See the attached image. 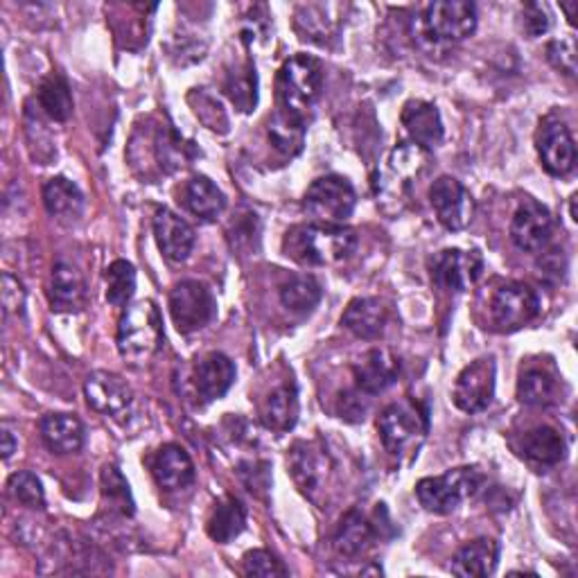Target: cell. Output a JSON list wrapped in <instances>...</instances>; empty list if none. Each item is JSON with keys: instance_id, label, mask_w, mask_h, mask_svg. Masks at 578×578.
Masks as SVG:
<instances>
[{"instance_id": "22", "label": "cell", "mask_w": 578, "mask_h": 578, "mask_svg": "<svg viewBox=\"0 0 578 578\" xmlns=\"http://www.w3.org/2000/svg\"><path fill=\"white\" fill-rule=\"evenodd\" d=\"M236 382V365L225 352L206 355L195 369V387L203 402H215L227 396Z\"/></svg>"}, {"instance_id": "2", "label": "cell", "mask_w": 578, "mask_h": 578, "mask_svg": "<svg viewBox=\"0 0 578 578\" xmlns=\"http://www.w3.org/2000/svg\"><path fill=\"white\" fill-rule=\"evenodd\" d=\"M323 84V66L312 54H295L278 70L276 91L278 109L306 118L319 100Z\"/></svg>"}, {"instance_id": "13", "label": "cell", "mask_w": 578, "mask_h": 578, "mask_svg": "<svg viewBox=\"0 0 578 578\" xmlns=\"http://www.w3.org/2000/svg\"><path fill=\"white\" fill-rule=\"evenodd\" d=\"M495 396V359L479 357L459 373L452 391L457 409L466 413H481L490 407Z\"/></svg>"}, {"instance_id": "34", "label": "cell", "mask_w": 578, "mask_h": 578, "mask_svg": "<svg viewBox=\"0 0 578 578\" xmlns=\"http://www.w3.org/2000/svg\"><path fill=\"white\" fill-rule=\"evenodd\" d=\"M558 396V378L542 367L522 369L518 380V400L529 407H549Z\"/></svg>"}, {"instance_id": "47", "label": "cell", "mask_w": 578, "mask_h": 578, "mask_svg": "<svg viewBox=\"0 0 578 578\" xmlns=\"http://www.w3.org/2000/svg\"><path fill=\"white\" fill-rule=\"evenodd\" d=\"M14 450H17L14 434L8 427H3V459H10L14 455Z\"/></svg>"}, {"instance_id": "26", "label": "cell", "mask_w": 578, "mask_h": 578, "mask_svg": "<svg viewBox=\"0 0 578 578\" xmlns=\"http://www.w3.org/2000/svg\"><path fill=\"white\" fill-rule=\"evenodd\" d=\"M43 206L61 225H72L84 215V195L78 183L54 177L43 186Z\"/></svg>"}, {"instance_id": "48", "label": "cell", "mask_w": 578, "mask_h": 578, "mask_svg": "<svg viewBox=\"0 0 578 578\" xmlns=\"http://www.w3.org/2000/svg\"><path fill=\"white\" fill-rule=\"evenodd\" d=\"M578 8V3H571V6H560V10L562 12H567V17H569V23H574V10Z\"/></svg>"}, {"instance_id": "8", "label": "cell", "mask_w": 578, "mask_h": 578, "mask_svg": "<svg viewBox=\"0 0 578 578\" xmlns=\"http://www.w3.org/2000/svg\"><path fill=\"white\" fill-rule=\"evenodd\" d=\"M357 206L355 188L348 179L328 175L308 188L303 208L317 225H343Z\"/></svg>"}, {"instance_id": "5", "label": "cell", "mask_w": 578, "mask_h": 578, "mask_svg": "<svg viewBox=\"0 0 578 578\" xmlns=\"http://www.w3.org/2000/svg\"><path fill=\"white\" fill-rule=\"evenodd\" d=\"M429 152L420 144L407 140L391 150L385 172L378 181V201L387 212H400L402 201L409 197L411 183L427 170Z\"/></svg>"}, {"instance_id": "45", "label": "cell", "mask_w": 578, "mask_h": 578, "mask_svg": "<svg viewBox=\"0 0 578 578\" xmlns=\"http://www.w3.org/2000/svg\"><path fill=\"white\" fill-rule=\"evenodd\" d=\"M3 303L8 312H21L26 306V289L19 278L12 273L3 276Z\"/></svg>"}, {"instance_id": "10", "label": "cell", "mask_w": 578, "mask_h": 578, "mask_svg": "<svg viewBox=\"0 0 578 578\" xmlns=\"http://www.w3.org/2000/svg\"><path fill=\"white\" fill-rule=\"evenodd\" d=\"M217 306L210 289L199 280H181L170 292V317L179 332L192 335L215 319Z\"/></svg>"}, {"instance_id": "16", "label": "cell", "mask_w": 578, "mask_h": 578, "mask_svg": "<svg viewBox=\"0 0 578 578\" xmlns=\"http://www.w3.org/2000/svg\"><path fill=\"white\" fill-rule=\"evenodd\" d=\"M551 231H554L551 212L534 199H527L516 210L511 220V240L520 251L527 253L542 251L551 238Z\"/></svg>"}, {"instance_id": "37", "label": "cell", "mask_w": 578, "mask_h": 578, "mask_svg": "<svg viewBox=\"0 0 578 578\" xmlns=\"http://www.w3.org/2000/svg\"><path fill=\"white\" fill-rule=\"evenodd\" d=\"M39 107L54 122H66L72 116V93L61 76H50L39 87Z\"/></svg>"}, {"instance_id": "4", "label": "cell", "mask_w": 578, "mask_h": 578, "mask_svg": "<svg viewBox=\"0 0 578 578\" xmlns=\"http://www.w3.org/2000/svg\"><path fill=\"white\" fill-rule=\"evenodd\" d=\"M163 348V323L155 301L129 306L118 326V350L129 361H148Z\"/></svg>"}, {"instance_id": "27", "label": "cell", "mask_w": 578, "mask_h": 578, "mask_svg": "<svg viewBox=\"0 0 578 578\" xmlns=\"http://www.w3.org/2000/svg\"><path fill=\"white\" fill-rule=\"evenodd\" d=\"M389 310L380 299H352L341 317V326L359 339H378L385 332Z\"/></svg>"}, {"instance_id": "21", "label": "cell", "mask_w": 578, "mask_h": 578, "mask_svg": "<svg viewBox=\"0 0 578 578\" xmlns=\"http://www.w3.org/2000/svg\"><path fill=\"white\" fill-rule=\"evenodd\" d=\"M48 299L54 312H78L87 303V282L78 267L57 262L48 282Z\"/></svg>"}, {"instance_id": "41", "label": "cell", "mask_w": 578, "mask_h": 578, "mask_svg": "<svg viewBox=\"0 0 578 578\" xmlns=\"http://www.w3.org/2000/svg\"><path fill=\"white\" fill-rule=\"evenodd\" d=\"M102 488H104V495H109V499L120 504V509L124 514H133V501H131V495H129V484L124 481L122 472L116 466H107L102 470Z\"/></svg>"}, {"instance_id": "7", "label": "cell", "mask_w": 578, "mask_h": 578, "mask_svg": "<svg viewBox=\"0 0 578 578\" xmlns=\"http://www.w3.org/2000/svg\"><path fill=\"white\" fill-rule=\"evenodd\" d=\"M477 30V8L468 0H441L427 6L420 19L422 37L434 46H448L468 39Z\"/></svg>"}, {"instance_id": "40", "label": "cell", "mask_w": 578, "mask_h": 578, "mask_svg": "<svg viewBox=\"0 0 578 578\" xmlns=\"http://www.w3.org/2000/svg\"><path fill=\"white\" fill-rule=\"evenodd\" d=\"M242 569L247 576H260V578H276L287 576L285 565L267 549H253L247 551L242 558Z\"/></svg>"}, {"instance_id": "46", "label": "cell", "mask_w": 578, "mask_h": 578, "mask_svg": "<svg viewBox=\"0 0 578 578\" xmlns=\"http://www.w3.org/2000/svg\"><path fill=\"white\" fill-rule=\"evenodd\" d=\"M562 253V251H560ZM558 253V249H554V251H549V253H545L540 260H538V267H540V273H545V276H556V278H560L562 273H565V258Z\"/></svg>"}, {"instance_id": "44", "label": "cell", "mask_w": 578, "mask_h": 578, "mask_svg": "<svg viewBox=\"0 0 578 578\" xmlns=\"http://www.w3.org/2000/svg\"><path fill=\"white\" fill-rule=\"evenodd\" d=\"M367 396V393H365ZM337 413L339 418L343 420H350V422H357V420H365V413H367V402L361 400V391H346L341 398H339V407H337Z\"/></svg>"}, {"instance_id": "9", "label": "cell", "mask_w": 578, "mask_h": 578, "mask_svg": "<svg viewBox=\"0 0 578 578\" xmlns=\"http://www.w3.org/2000/svg\"><path fill=\"white\" fill-rule=\"evenodd\" d=\"M490 319L501 332H514L540 315V299L525 282H506L490 297Z\"/></svg>"}, {"instance_id": "23", "label": "cell", "mask_w": 578, "mask_h": 578, "mask_svg": "<svg viewBox=\"0 0 578 578\" xmlns=\"http://www.w3.org/2000/svg\"><path fill=\"white\" fill-rule=\"evenodd\" d=\"M41 439L54 455L80 452L84 446V425L72 413H48L39 422Z\"/></svg>"}, {"instance_id": "30", "label": "cell", "mask_w": 578, "mask_h": 578, "mask_svg": "<svg viewBox=\"0 0 578 578\" xmlns=\"http://www.w3.org/2000/svg\"><path fill=\"white\" fill-rule=\"evenodd\" d=\"M181 201L195 217H199V220H203V222L217 220V217H220L227 208L225 192L217 188L208 177H192L181 190Z\"/></svg>"}, {"instance_id": "36", "label": "cell", "mask_w": 578, "mask_h": 578, "mask_svg": "<svg viewBox=\"0 0 578 578\" xmlns=\"http://www.w3.org/2000/svg\"><path fill=\"white\" fill-rule=\"evenodd\" d=\"M225 91L242 113H251L256 109L258 78H256V66L249 59L242 66H236L233 70L227 72Z\"/></svg>"}, {"instance_id": "24", "label": "cell", "mask_w": 578, "mask_h": 578, "mask_svg": "<svg viewBox=\"0 0 578 578\" xmlns=\"http://www.w3.org/2000/svg\"><path fill=\"white\" fill-rule=\"evenodd\" d=\"M152 475L163 490H183L195 481V464L181 446L168 444L155 455Z\"/></svg>"}, {"instance_id": "29", "label": "cell", "mask_w": 578, "mask_h": 578, "mask_svg": "<svg viewBox=\"0 0 578 578\" xmlns=\"http://www.w3.org/2000/svg\"><path fill=\"white\" fill-rule=\"evenodd\" d=\"M499 560V545L492 538H477L464 545L452 558V574L464 578H486L495 571Z\"/></svg>"}, {"instance_id": "49", "label": "cell", "mask_w": 578, "mask_h": 578, "mask_svg": "<svg viewBox=\"0 0 578 578\" xmlns=\"http://www.w3.org/2000/svg\"><path fill=\"white\" fill-rule=\"evenodd\" d=\"M569 212H571V220L576 222L578 217H576V197H571V203H569Z\"/></svg>"}, {"instance_id": "12", "label": "cell", "mask_w": 578, "mask_h": 578, "mask_svg": "<svg viewBox=\"0 0 578 578\" xmlns=\"http://www.w3.org/2000/svg\"><path fill=\"white\" fill-rule=\"evenodd\" d=\"M429 203L439 222L448 231H464L475 215V201L461 181L455 177H439L429 188Z\"/></svg>"}, {"instance_id": "28", "label": "cell", "mask_w": 578, "mask_h": 578, "mask_svg": "<svg viewBox=\"0 0 578 578\" xmlns=\"http://www.w3.org/2000/svg\"><path fill=\"white\" fill-rule=\"evenodd\" d=\"M245 529H247V509L238 497L227 495L220 501H215L212 511L208 516V522H206V531H208L210 540L220 542V545H229Z\"/></svg>"}, {"instance_id": "11", "label": "cell", "mask_w": 578, "mask_h": 578, "mask_svg": "<svg viewBox=\"0 0 578 578\" xmlns=\"http://www.w3.org/2000/svg\"><path fill=\"white\" fill-rule=\"evenodd\" d=\"M287 466H289V475H292L299 490L306 497H310L312 501H319V495L330 484L332 468H335L330 455L317 444L301 441L289 450Z\"/></svg>"}, {"instance_id": "20", "label": "cell", "mask_w": 578, "mask_h": 578, "mask_svg": "<svg viewBox=\"0 0 578 578\" xmlns=\"http://www.w3.org/2000/svg\"><path fill=\"white\" fill-rule=\"evenodd\" d=\"M155 236L161 253L170 262H186L195 249V229L177 212L161 208L155 217Z\"/></svg>"}, {"instance_id": "42", "label": "cell", "mask_w": 578, "mask_h": 578, "mask_svg": "<svg viewBox=\"0 0 578 578\" xmlns=\"http://www.w3.org/2000/svg\"><path fill=\"white\" fill-rule=\"evenodd\" d=\"M547 57L554 63V68L565 72L567 78L576 76V39L574 37L551 41L547 46Z\"/></svg>"}, {"instance_id": "31", "label": "cell", "mask_w": 578, "mask_h": 578, "mask_svg": "<svg viewBox=\"0 0 578 578\" xmlns=\"http://www.w3.org/2000/svg\"><path fill=\"white\" fill-rule=\"evenodd\" d=\"M373 540H376L373 522L357 509L348 511L335 531V549L346 558L365 554L373 545Z\"/></svg>"}, {"instance_id": "6", "label": "cell", "mask_w": 578, "mask_h": 578, "mask_svg": "<svg viewBox=\"0 0 578 578\" xmlns=\"http://www.w3.org/2000/svg\"><path fill=\"white\" fill-rule=\"evenodd\" d=\"M427 427H429L427 409L416 400L393 402L378 418L382 446L393 457L416 452L425 441Z\"/></svg>"}, {"instance_id": "25", "label": "cell", "mask_w": 578, "mask_h": 578, "mask_svg": "<svg viewBox=\"0 0 578 578\" xmlns=\"http://www.w3.org/2000/svg\"><path fill=\"white\" fill-rule=\"evenodd\" d=\"M520 455L538 468H551L567 457V444L558 429L540 425L522 434Z\"/></svg>"}, {"instance_id": "15", "label": "cell", "mask_w": 578, "mask_h": 578, "mask_svg": "<svg viewBox=\"0 0 578 578\" xmlns=\"http://www.w3.org/2000/svg\"><path fill=\"white\" fill-rule=\"evenodd\" d=\"M484 271L479 251L446 249L431 258V280L448 292H466Z\"/></svg>"}, {"instance_id": "14", "label": "cell", "mask_w": 578, "mask_h": 578, "mask_svg": "<svg viewBox=\"0 0 578 578\" xmlns=\"http://www.w3.org/2000/svg\"><path fill=\"white\" fill-rule=\"evenodd\" d=\"M538 157L547 175L551 177H567L574 170L576 163V144L567 129V124L556 118L547 116L540 122V131L536 138Z\"/></svg>"}, {"instance_id": "1", "label": "cell", "mask_w": 578, "mask_h": 578, "mask_svg": "<svg viewBox=\"0 0 578 578\" xmlns=\"http://www.w3.org/2000/svg\"><path fill=\"white\" fill-rule=\"evenodd\" d=\"M357 236L343 225H301L289 229L282 240L287 258L303 267H332L352 256Z\"/></svg>"}, {"instance_id": "39", "label": "cell", "mask_w": 578, "mask_h": 578, "mask_svg": "<svg viewBox=\"0 0 578 578\" xmlns=\"http://www.w3.org/2000/svg\"><path fill=\"white\" fill-rule=\"evenodd\" d=\"M10 495L21 501L28 509H43L46 506V495H43V486L39 481L37 475L32 472H17L10 477Z\"/></svg>"}, {"instance_id": "33", "label": "cell", "mask_w": 578, "mask_h": 578, "mask_svg": "<svg viewBox=\"0 0 578 578\" xmlns=\"http://www.w3.org/2000/svg\"><path fill=\"white\" fill-rule=\"evenodd\" d=\"M269 140L278 152L287 157H297L303 150L306 118L278 109L269 120Z\"/></svg>"}, {"instance_id": "38", "label": "cell", "mask_w": 578, "mask_h": 578, "mask_svg": "<svg viewBox=\"0 0 578 578\" xmlns=\"http://www.w3.org/2000/svg\"><path fill=\"white\" fill-rule=\"evenodd\" d=\"M136 292V269L127 260H116L107 269V301L113 308L129 306Z\"/></svg>"}, {"instance_id": "17", "label": "cell", "mask_w": 578, "mask_h": 578, "mask_svg": "<svg viewBox=\"0 0 578 578\" xmlns=\"http://www.w3.org/2000/svg\"><path fill=\"white\" fill-rule=\"evenodd\" d=\"M84 396L91 409L102 416H120L133 402L131 387L116 373L96 371L84 382Z\"/></svg>"}, {"instance_id": "3", "label": "cell", "mask_w": 578, "mask_h": 578, "mask_svg": "<svg viewBox=\"0 0 578 578\" xmlns=\"http://www.w3.org/2000/svg\"><path fill=\"white\" fill-rule=\"evenodd\" d=\"M484 486V475L475 466H461L439 477H425L416 484V497L429 514L448 516L472 499Z\"/></svg>"}, {"instance_id": "19", "label": "cell", "mask_w": 578, "mask_h": 578, "mask_svg": "<svg viewBox=\"0 0 578 578\" xmlns=\"http://www.w3.org/2000/svg\"><path fill=\"white\" fill-rule=\"evenodd\" d=\"M400 373V361L385 348H373L352 367L357 389L367 396L387 391Z\"/></svg>"}, {"instance_id": "35", "label": "cell", "mask_w": 578, "mask_h": 578, "mask_svg": "<svg viewBox=\"0 0 578 578\" xmlns=\"http://www.w3.org/2000/svg\"><path fill=\"white\" fill-rule=\"evenodd\" d=\"M323 297V287L315 276H295L280 287V303L297 315H310Z\"/></svg>"}, {"instance_id": "18", "label": "cell", "mask_w": 578, "mask_h": 578, "mask_svg": "<svg viewBox=\"0 0 578 578\" xmlns=\"http://www.w3.org/2000/svg\"><path fill=\"white\" fill-rule=\"evenodd\" d=\"M400 122L411 142L420 144L422 150L431 152L444 142V120L437 104L425 100H409L402 107Z\"/></svg>"}, {"instance_id": "32", "label": "cell", "mask_w": 578, "mask_h": 578, "mask_svg": "<svg viewBox=\"0 0 578 578\" xmlns=\"http://www.w3.org/2000/svg\"><path fill=\"white\" fill-rule=\"evenodd\" d=\"M262 420L273 431H289L299 420V391L295 382L276 387L262 402Z\"/></svg>"}, {"instance_id": "43", "label": "cell", "mask_w": 578, "mask_h": 578, "mask_svg": "<svg viewBox=\"0 0 578 578\" xmlns=\"http://www.w3.org/2000/svg\"><path fill=\"white\" fill-rule=\"evenodd\" d=\"M551 28V14L542 3H527L522 8V30L529 39H538L547 34Z\"/></svg>"}]
</instances>
